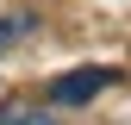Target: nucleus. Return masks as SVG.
<instances>
[{
    "instance_id": "f257e3e1",
    "label": "nucleus",
    "mask_w": 131,
    "mask_h": 125,
    "mask_svg": "<svg viewBox=\"0 0 131 125\" xmlns=\"http://www.w3.org/2000/svg\"><path fill=\"white\" fill-rule=\"evenodd\" d=\"M112 81H119V69H69V75H56L44 94H50V106H81V100H94V94L112 88Z\"/></svg>"
},
{
    "instance_id": "7ed1b4c3",
    "label": "nucleus",
    "mask_w": 131,
    "mask_h": 125,
    "mask_svg": "<svg viewBox=\"0 0 131 125\" xmlns=\"http://www.w3.org/2000/svg\"><path fill=\"white\" fill-rule=\"evenodd\" d=\"M25 31H31V19H0V50H6L13 38H25Z\"/></svg>"
},
{
    "instance_id": "f03ea898",
    "label": "nucleus",
    "mask_w": 131,
    "mask_h": 125,
    "mask_svg": "<svg viewBox=\"0 0 131 125\" xmlns=\"http://www.w3.org/2000/svg\"><path fill=\"white\" fill-rule=\"evenodd\" d=\"M0 125H56V113L44 100H6L0 106Z\"/></svg>"
}]
</instances>
